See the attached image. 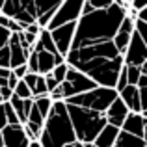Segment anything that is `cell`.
Masks as SVG:
<instances>
[{
    "mask_svg": "<svg viewBox=\"0 0 147 147\" xmlns=\"http://www.w3.org/2000/svg\"><path fill=\"white\" fill-rule=\"evenodd\" d=\"M41 147H65L76 142L75 132L71 127V119L67 115L65 100H54L49 115L45 117L43 129L39 132Z\"/></svg>",
    "mask_w": 147,
    "mask_h": 147,
    "instance_id": "3957f363",
    "label": "cell"
},
{
    "mask_svg": "<svg viewBox=\"0 0 147 147\" xmlns=\"http://www.w3.org/2000/svg\"><path fill=\"white\" fill-rule=\"evenodd\" d=\"M119 134V129L114 125H104L102 129H100V132L97 134V138L93 140V145L95 147H112L115 144V138H117Z\"/></svg>",
    "mask_w": 147,
    "mask_h": 147,
    "instance_id": "2e32d148",
    "label": "cell"
},
{
    "mask_svg": "<svg viewBox=\"0 0 147 147\" xmlns=\"http://www.w3.org/2000/svg\"><path fill=\"white\" fill-rule=\"evenodd\" d=\"M0 67L11 69L9 67V49H7V45L0 49Z\"/></svg>",
    "mask_w": 147,
    "mask_h": 147,
    "instance_id": "83f0119b",
    "label": "cell"
},
{
    "mask_svg": "<svg viewBox=\"0 0 147 147\" xmlns=\"http://www.w3.org/2000/svg\"><path fill=\"white\" fill-rule=\"evenodd\" d=\"M7 123H6V115H4V106H2V102H0V130L6 127Z\"/></svg>",
    "mask_w": 147,
    "mask_h": 147,
    "instance_id": "8d00e7d4",
    "label": "cell"
},
{
    "mask_svg": "<svg viewBox=\"0 0 147 147\" xmlns=\"http://www.w3.org/2000/svg\"><path fill=\"white\" fill-rule=\"evenodd\" d=\"M11 75V69H6V67H0V78H7Z\"/></svg>",
    "mask_w": 147,
    "mask_h": 147,
    "instance_id": "f35d334b",
    "label": "cell"
},
{
    "mask_svg": "<svg viewBox=\"0 0 147 147\" xmlns=\"http://www.w3.org/2000/svg\"><path fill=\"white\" fill-rule=\"evenodd\" d=\"M134 21L136 19H132V17H129V13L123 17V21H121V24H119V28H117V32H115V36H114V47L117 49V52L123 56V52L127 50V47H129V41H130V36H132V32H134Z\"/></svg>",
    "mask_w": 147,
    "mask_h": 147,
    "instance_id": "8fae6325",
    "label": "cell"
},
{
    "mask_svg": "<svg viewBox=\"0 0 147 147\" xmlns=\"http://www.w3.org/2000/svg\"><path fill=\"white\" fill-rule=\"evenodd\" d=\"M0 136H2V147H28L30 144L22 125H6L0 130Z\"/></svg>",
    "mask_w": 147,
    "mask_h": 147,
    "instance_id": "30bf717a",
    "label": "cell"
},
{
    "mask_svg": "<svg viewBox=\"0 0 147 147\" xmlns=\"http://www.w3.org/2000/svg\"><path fill=\"white\" fill-rule=\"evenodd\" d=\"M17 82H19V78L13 75V73H11V75L7 76V84H6V88H7V90H11V91H13V90H15V86H17Z\"/></svg>",
    "mask_w": 147,
    "mask_h": 147,
    "instance_id": "836d02e7",
    "label": "cell"
},
{
    "mask_svg": "<svg viewBox=\"0 0 147 147\" xmlns=\"http://www.w3.org/2000/svg\"><path fill=\"white\" fill-rule=\"evenodd\" d=\"M0 102H2V97H0Z\"/></svg>",
    "mask_w": 147,
    "mask_h": 147,
    "instance_id": "681fc988",
    "label": "cell"
},
{
    "mask_svg": "<svg viewBox=\"0 0 147 147\" xmlns=\"http://www.w3.org/2000/svg\"><path fill=\"white\" fill-rule=\"evenodd\" d=\"M0 147H2V136H0Z\"/></svg>",
    "mask_w": 147,
    "mask_h": 147,
    "instance_id": "c3c4849f",
    "label": "cell"
},
{
    "mask_svg": "<svg viewBox=\"0 0 147 147\" xmlns=\"http://www.w3.org/2000/svg\"><path fill=\"white\" fill-rule=\"evenodd\" d=\"M142 114H144V117H145V119H147V112H142Z\"/></svg>",
    "mask_w": 147,
    "mask_h": 147,
    "instance_id": "f6af8a7d",
    "label": "cell"
},
{
    "mask_svg": "<svg viewBox=\"0 0 147 147\" xmlns=\"http://www.w3.org/2000/svg\"><path fill=\"white\" fill-rule=\"evenodd\" d=\"M75 30H76V21L75 22H65V24H60V26H56V28L49 30L54 47L58 49V52L63 58H65V54L69 52V49H71V45H73Z\"/></svg>",
    "mask_w": 147,
    "mask_h": 147,
    "instance_id": "ba28073f",
    "label": "cell"
},
{
    "mask_svg": "<svg viewBox=\"0 0 147 147\" xmlns=\"http://www.w3.org/2000/svg\"><path fill=\"white\" fill-rule=\"evenodd\" d=\"M145 61H147V47H145L144 41H142L140 34L134 30L132 36H130L129 47H127V50L123 52V63L140 67V65L145 63Z\"/></svg>",
    "mask_w": 147,
    "mask_h": 147,
    "instance_id": "9c48e42d",
    "label": "cell"
},
{
    "mask_svg": "<svg viewBox=\"0 0 147 147\" xmlns=\"http://www.w3.org/2000/svg\"><path fill=\"white\" fill-rule=\"evenodd\" d=\"M61 2L63 0H4L0 13L15 19L22 30L32 22H37L39 28H47Z\"/></svg>",
    "mask_w": 147,
    "mask_h": 147,
    "instance_id": "7a4b0ae2",
    "label": "cell"
},
{
    "mask_svg": "<svg viewBox=\"0 0 147 147\" xmlns=\"http://www.w3.org/2000/svg\"><path fill=\"white\" fill-rule=\"evenodd\" d=\"M130 4L123 0H114L106 9H93L86 15H80L76 21V30L73 37L75 58L82 63L97 60H119L123 58L114 47V36L121 24L123 17L129 13Z\"/></svg>",
    "mask_w": 147,
    "mask_h": 147,
    "instance_id": "6da1fadb",
    "label": "cell"
},
{
    "mask_svg": "<svg viewBox=\"0 0 147 147\" xmlns=\"http://www.w3.org/2000/svg\"><path fill=\"white\" fill-rule=\"evenodd\" d=\"M28 147H41V144H39V140H30Z\"/></svg>",
    "mask_w": 147,
    "mask_h": 147,
    "instance_id": "b9f144b4",
    "label": "cell"
},
{
    "mask_svg": "<svg viewBox=\"0 0 147 147\" xmlns=\"http://www.w3.org/2000/svg\"><path fill=\"white\" fill-rule=\"evenodd\" d=\"M52 102H54V100L50 99L49 95H43V97H36V99H34V106L41 112L43 117H47V115H49L50 108H52Z\"/></svg>",
    "mask_w": 147,
    "mask_h": 147,
    "instance_id": "d6986e66",
    "label": "cell"
},
{
    "mask_svg": "<svg viewBox=\"0 0 147 147\" xmlns=\"http://www.w3.org/2000/svg\"><path fill=\"white\" fill-rule=\"evenodd\" d=\"M9 37H11V32H9V30H6L4 26H0V49L7 45Z\"/></svg>",
    "mask_w": 147,
    "mask_h": 147,
    "instance_id": "f546056e",
    "label": "cell"
},
{
    "mask_svg": "<svg viewBox=\"0 0 147 147\" xmlns=\"http://www.w3.org/2000/svg\"><path fill=\"white\" fill-rule=\"evenodd\" d=\"M115 97H117V91H115L114 88L97 86V88H93V90H90V91H84V93H80V95H75V97L67 99L65 102L104 114L106 108L112 104V100H114Z\"/></svg>",
    "mask_w": 147,
    "mask_h": 147,
    "instance_id": "5b68a950",
    "label": "cell"
},
{
    "mask_svg": "<svg viewBox=\"0 0 147 147\" xmlns=\"http://www.w3.org/2000/svg\"><path fill=\"white\" fill-rule=\"evenodd\" d=\"M127 67V80H129L130 86H136L138 80H140V67H136V65H125Z\"/></svg>",
    "mask_w": 147,
    "mask_h": 147,
    "instance_id": "cb8c5ba5",
    "label": "cell"
},
{
    "mask_svg": "<svg viewBox=\"0 0 147 147\" xmlns=\"http://www.w3.org/2000/svg\"><path fill=\"white\" fill-rule=\"evenodd\" d=\"M0 26H4L6 30H9L11 34H17V32H22V28L19 26V22L15 19L7 17V15H2L0 13Z\"/></svg>",
    "mask_w": 147,
    "mask_h": 147,
    "instance_id": "ffe728a7",
    "label": "cell"
},
{
    "mask_svg": "<svg viewBox=\"0 0 147 147\" xmlns=\"http://www.w3.org/2000/svg\"><path fill=\"white\" fill-rule=\"evenodd\" d=\"M140 73H142L144 76H147V61H145L144 65H140Z\"/></svg>",
    "mask_w": 147,
    "mask_h": 147,
    "instance_id": "60d3db41",
    "label": "cell"
},
{
    "mask_svg": "<svg viewBox=\"0 0 147 147\" xmlns=\"http://www.w3.org/2000/svg\"><path fill=\"white\" fill-rule=\"evenodd\" d=\"M134 30L140 34L142 41H144L145 47H147V22H144L142 19H136V21H134Z\"/></svg>",
    "mask_w": 147,
    "mask_h": 147,
    "instance_id": "484cf974",
    "label": "cell"
},
{
    "mask_svg": "<svg viewBox=\"0 0 147 147\" xmlns=\"http://www.w3.org/2000/svg\"><path fill=\"white\" fill-rule=\"evenodd\" d=\"M144 142H145V145H147V123H145V129H144Z\"/></svg>",
    "mask_w": 147,
    "mask_h": 147,
    "instance_id": "ee69618b",
    "label": "cell"
},
{
    "mask_svg": "<svg viewBox=\"0 0 147 147\" xmlns=\"http://www.w3.org/2000/svg\"><path fill=\"white\" fill-rule=\"evenodd\" d=\"M7 102L11 104V108L15 110V114H17L19 121H21V125L28 119V114H30V108H32L34 104V99H19L15 97V95H11V99L7 100Z\"/></svg>",
    "mask_w": 147,
    "mask_h": 147,
    "instance_id": "e0dca14e",
    "label": "cell"
},
{
    "mask_svg": "<svg viewBox=\"0 0 147 147\" xmlns=\"http://www.w3.org/2000/svg\"><path fill=\"white\" fill-rule=\"evenodd\" d=\"M65 106H67V115L71 119V127H73L76 142H80L84 145L93 144V140L97 138L100 129L106 125L104 114L75 106V104H67V102H65Z\"/></svg>",
    "mask_w": 147,
    "mask_h": 147,
    "instance_id": "277c9868",
    "label": "cell"
},
{
    "mask_svg": "<svg viewBox=\"0 0 147 147\" xmlns=\"http://www.w3.org/2000/svg\"><path fill=\"white\" fill-rule=\"evenodd\" d=\"M22 32H28V34H34V36H39V32H41V28H39V24L37 22H32V24H28Z\"/></svg>",
    "mask_w": 147,
    "mask_h": 147,
    "instance_id": "d6a6232c",
    "label": "cell"
},
{
    "mask_svg": "<svg viewBox=\"0 0 147 147\" xmlns=\"http://www.w3.org/2000/svg\"><path fill=\"white\" fill-rule=\"evenodd\" d=\"M145 7H147V0H132L130 2V11H134V13H140Z\"/></svg>",
    "mask_w": 147,
    "mask_h": 147,
    "instance_id": "f1b7e54d",
    "label": "cell"
},
{
    "mask_svg": "<svg viewBox=\"0 0 147 147\" xmlns=\"http://www.w3.org/2000/svg\"><path fill=\"white\" fill-rule=\"evenodd\" d=\"M13 95L19 97V99H32V91H30V88L26 86L22 80L17 82V86H15V90H13Z\"/></svg>",
    "mask_w": 147,
    "mask_h": 147,
    "instance_id": "7402d4cb",
    "label": "cell"
},
{
    "mask_svg": "<svg viewBox=\"0 0 147 147\" xmlns=\"http://www.w3.org/2000/svg\"><path fill=\"white\" fill-rule=\"evenodd\" d=\"M84 4H86V0H63V2L58 6V9L54 11L47 30H52V28H56V26H60V24H65V22L78 21L80 15H82Z\"/></svg>",
    "mask_w": 147,
    "mask_h": 147,
    "instance_id": "52a82bcc",
    "label": "cell"
},
{
    "mask_svg": "<svg viewBox=\"0 0 147 147\" xmlns=\"http://www.w3.org/2000/svg\"><path fill=\"white\" fill-rule=\"evenodd\" d=\"M67 69H69V65L65 63H60V65H56V67L52 69V73H50V75L54 76V80H56V84H61L65 80V75H67Z\"/></svg>",
    "mask_w": 147,
    "mask_h": 147,
    "instance_id": "603a6c76",
    "label": "cell"
},
{
    "mask_svg": "<svg viewBox=\"0 0 147 147\" xmlns=\"http://www.w3.org/2000/svg\"><path fill=\"white\" fill-rule=\"evenodd\" d=\"M136 19H142L144 22H147V7H145L144 11H140V13H138V17H136Z\"/></svg>",
    "mask_w": 147,
    "mask_h": 147,
    "instance_id": "ab89813d",
    "label": "cell"
},
{
    "mask_svg": "<svg viewBox=\"0 0 147 147\" xmlns=\"http://www.w3.org/2000/svg\"><path fill=\"white\" fill-rule=\"evenodd\" d=\"M11 95H13V91L7 90V88H2V90H0V97H2V102L9 100V99H11Z\"/></svg>",
    "mask_w": 147,
    "mask_h": 147,
    "instance_id": "d590c367",
    "label": "cell"
},
{
    "mask_svg": "<svg viewBox=\"0 0 147 147\" xmlns=\"http://www.w3.org/2000/svg\"><path fill=\"white\" fill-rule=\"evenodd\" d=\"M140 106H142V112H147V88L140 90Z\"/></svg>",
    "mask_w": 147,
    "mask_h": 147,
    "instance_id": "1f68e13d",
    "label": "cell"
},
{
    "mask_svg": "<svg viewBox=\"0 0 147 147\" xmlns=\"http://www.w3.org/2000/svg\"><path fill=\"white\" fill-rule=\"evenodd\" d=\"M129 115V108L123 104V100L119 97H115L112 100V104L106 108V112H104V119H106L108 125H114L117 127V129H121L123 121H125V117Z\"/></svg>",
    "mask_w": 147,
    "mask_h": 147,
    "instance_id": "7c38bea8",
    "label": "cell"
},
{
    "mask_svg": "<svg viewBox=\"0 0 147 147\" xmlns=\"http://www.w3.org/2000/svg\"><path fill=\"white\" fill-rule=\"evenodd\" d=\"M65 147H86V145L80 144V142H73V144H69V145H65Z\"/></svg>",
    "mask_w": 147,
    "mask_h": 147,
    "instance_id": "7bdbcfd3",
    "label": "cell"
},
{
    "mask_svg": "<svg viewBox=\"0 0 147 147\" xmlns=\"http://www.w3.org/2000/svg\"><path fill=\"white\" fill-rule=\"evenodd\" d=\"M86 147H95V145H93V144H88V145H86Z\"/></svg>",
    "mask_w": 147,
    "mask_h": 147,
    "instance_id": "bcb514c9",
    "label": "cell"
},
{
    "mask_svg": "<svg viewBox=\"0 0 147 147\" xmlns=\"http://www.w3.org/2000/svg\"><path fill=\"white\" fill-rule=\"evenodd\" d=\"M125 86H129V80H127V67H125V63H123L121 71H119V75H117V80H115V88H114V90L121 91Z\"/></svg>",
    "mask_w": 147,
    "mask_h": 147,
    "instance_id": "d4e9b609",
    "label": "cell"
},
{
    "mask_svg": "<svg viewBox=\"0 0 147 147\" xmlns=\"http://www.w3.org/2000/svg\"><path fill=\"white\" fill-rule=\"evenodd\" d=\"M136 88H138V90H142V88H147V76H144V75H140V80H138Z\"/></svg>",
    "mask_w": 147,
    "mask_h": 147,
    "instance_id": "74e56055",
    "label": "cell"
},
{
    "mask_svg": "<svg viewBox=\"0 0 147 147\" xmlns=\"http://www.w3.org/2000/svg\"><path fill=\"white\" fill-rule=\"evenodd\" d=\"M11 73H13V75L17 76L19 80H22V78H24V75L28 73V67H26V63H22V65H19V67L11 69Z\"/></svg>",
    "mask_w": 147,
    "mask_h": 147,
    "instance_id": "4dcf8cb0",
    "label": "cell"
},
{
    "mask_svg": "<svg viewBox=\"0 0 147 147\" xmlns=\"http://www.w3.org/2000/svg\"><path fill=\"white\" fill-rule=\"evenodd\" d=\"M145 123H147V119L144 117V114L129 112V115L125 117V121H123V125H121V130H125V132H129V134H134V136L144 138Z\"/></svg>",
    "mask_w": 147,
    "mask_h": 147,
    "instance_id": "9a60e30c",
    "label": "cell"
},
{
    "mask_svg": "<svg viewBox=\"0 0 147 147\" xmlns=\"http://www.w3.org/2000/svg\"><path fill=\"white\" fill-rule=\"evenodd\" d=\"M117 97L123 100L129 112H134V114H142V106H140V90L136 86H125L121 91H117Z\"/></svg>",
    "mask_w": 147,
    "mask_h": 147,
    "instance_id": "5bb4252c",
    "label": "cell"
},
{
    "mask_svg": "<svg viewBox=\"0 0 147 147\" xmlns=\"http://www.w3.org/2000/svg\"><path fill=\"white\" fill-rule=\"evenodd\" d=\"M144 147H147V145H144Z\"/></svg>",
    "mask_w": 147,
    "mask_h": 147,
    "instance_id": "f907efd6",
    "label": "cell"
},
{
    "mask_svg": "<svg viewBox=\"0 0 147 147\" xmlns=\"http://www.w3.org/2000/svg\"><path fill=\"white\" fill-rule=\"evenodd\" d=\"M24 34V41L30 45V47H34L36 45V41H37V36H34V34H28V32H22Z\"/></svg>",
    "mask_w": 147,
    "mask_h": 147,
    "instance_id": "e575fe53",
    "label": "cell"
},
{
    "mask_svg": "<svg viewBox=\"0 0 147 147\" xmlns=\"http://www.w3.org/2000/svg\"><path fill=\"white\" fill-rule=\"evenodd\" d=\"M58 86H60V90H61L63 100H67V99L75 97V95H80V93H84V91H90V90H93V88H97V84H95L90 76H86L84 73L69 67L67 75H65V80L61 84H58Z\"/></svg>",
    "mask_w": 147,
    "mask_h": 147,
    "instance_id": "8992f818",
    "label": "cell"
},
{
    "mask_svg": "<svg viewBox=\"0 0 147 147\" xmlns=\"http://www.w3.org/2000/svg\"><path fill=\"white\" fill-rule=\"evenodd\" d=\"M144 145H145L144 138L129 134V132H125V130L119 129V134H117V138H115V144L112 147H144Z\"/></svg>",
    "mask_w": 147,
    "mask_h": 147,
    "instance_id": "ac0fdd59",
    "label": "cell"
},
{
    "mask_svg": "<svg viewBox=\"0 0 147 147\" xmlns=\"http://www.w3.org/2000/svg\"><path fill=\"white\" fill-rule=\"evenodd\" d=\"M2 106H4V115H6V123H7V125H21V121H19L15 110L11 108V104L7 102V100L2 102Z\"/></svg>",
    "mask_w": 147,
    "mask_h": 147,
    "instance_id": "44dd1931",
    "label": "cell"
},
{
    "mask_svg": "<svg viewBox=\"0 0 147 147\" xmlns=\"http://www.w3.org/2000/svg\"><path fill=\"white\" fill-rule=\"evenodd\" d=\"M123 2H127V4H130V2H132V0H123Z\"/></svg>",
    "mask_w": 147,
    "mask_h": 147,
    "instance_id": "7dc6e473",
    "label": "cell"
},
{
    "mask_svg": "<svg viewBox=\"0 0 147 147\" xmlns=\"http://www.w3.org/2000/svg\"><path fill=\"white\" fill-rule=\"evenodd\" d=\"M37 56V75H49V73H52V69L56 67V65L63 63V58L61 56H54V54L47 52V50L39 49V50H34Z\"/></svg>",
    "mask_w": 147,
    "mask_h": 147,
    "instance_id": "4fadbf2b",
    "label": "cell"
},
{
    "mask_svg": "<svg viewBox=\"0 0 147 147\" xmlns=\"http://www.w3.org/2000/svg\"><path fill=\"white\" fill-rule=\"evenodd\" d=\"M88 4H90L93 9H106V7H110L112 4H114V0H86Z\"/></svg>",
    "mask_w": 147,
    "mask_h": 147,
    "instance_id": "4316f807",
    "label": "cell"
}]
</instances>
